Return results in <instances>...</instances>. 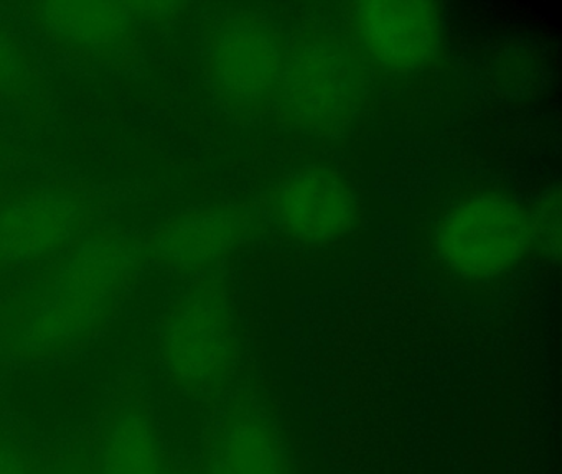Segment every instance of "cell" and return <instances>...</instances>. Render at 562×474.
<instances>
[{
	"label": "cell",
	"instance_id": "16",
	"mask_svg": "<svg viewBox=\"0 0 562 474\" xmlns=\"http://www.w3.org/2000/svg\"><path fill=\"white\" fill-rule=\"evenodd\" d=\"M162 474H169V473H166V471H164V473H162Z\"/></svg>",
	"mask_w": 562,
	"mask_h": 474
},
{
	"label": "cell",
	"instance_id": "7",
	"mask_svg": "<svg viewBox=\"0 0 562 474\" xmlns=\"http://www.w3.org/2000/svg\"><path fill=\"white\" fill-rule=\"evenodd\" d=\"M347 15L358 52L390 71H416L439 52L442 19L434 3L360 2Z\"/></svg>",
	"mask_w": 562,
	"mask_h": 474
},
{
	"label": "cell",
	"instance_id": "13",
	"mask_svg": "<svg viewBox=\"0 0 562 474\" xmlns=\"http://www.w3.org/2000/svg\"><path fill=\"white\" fill-rule=\"evenodd\" d=\"M559 193L549 194L546 203L542 204L541 219H539V227L544 233L546 240H548L549 249L559 252V236H561V217H559Z\"/></svg>",
	"mask_w": 562,
	"mask_h": 474
},
{
	"label": "cell",
	"instance_id": "10",
	"mask_svg": "<svg viewBox=\"0 0 562 474\" xmlns=\"http://www.w3.org/2000/svg\"><path fill=\"white\" fill-rule=\"evenodd\" d=\"M35 15L54 38L91 52L114 48L136 25L134 7L121 2L50 0L37 3Z\"/></svg>",
	"mask_w": 562,
	"mask_h": 474
},
{
	"label": "cell",
	"instance_id": "6",
	"mask_svg": "<svg viewBox=\"0 0 562 474\" xmlns=\"http://www.w3.org/2000/svg\"><path fill=\"white\" fill-rule=\"evenodd\" d=\"M268 213L285 236L305 244H327L353 229L360 201L344 174L307 165L289 171L274 184Z\"/></svg>",
	"mask_w": 562,
	"mask_h": 474
},
{
	"label": "cell",
	"instance_id": "15",
	"mask_svg": "<svg viewBox=\"0 0 562 474\" xmlns=\"http://www.w3.org/2000/svg\"><path fill=\"white\" fill-rule=\"evenodd\" d=\"M55 474H75V473H70V471H60V473H55Z\"/></svg>",
	"mask_w": 562,
	"mask_h": 474
},
{
	"label": "cell",
	"instance_id": "14",
	"mask_svg": "<svg viewBox=\"0 0 562 474\" xmlns=\"http://www.w3.org/2000/svg\"><path fill=\"white\" fill-rule=\"evenodd\" d=\"M0 474H31L21 453L4 441H0Z\"/></svg>",
	"mask_w": 562,
	"mask_h": 474
},
{
	"label": "cell",
	"instance_id": "8",
	"mask_svg": "<svg viewBox=\"0 0 562 474\" xmlns=\"http://www.w3.org/2000/svg\"><path fill=\"white\" fill-rule=\"evenodd\" d=\"M85 207L61 190L24 194L0 207V266H22L54 256L80 233Z\"/></svg>",
	"mask_w": 562,
	"mask_h": 474
},
{
	"label": "cell",
	"instance_id": "11",
	"mask_svg": "<svg viewBox=\"0 0 562 474\" xmlns=\"http://www.w3.org/2000/svg\"><path fill=\"white\" fill-rule=\"evenodd\" d=\"M209 474H288L278 437L258 408L229 411L216 437Z\"/></svg>",
	"mask_w": 562,
	"mask_h": 474
},
{
	"label": "cell",
	"instance_id": "2",
	"mask_svg": "<svg viewBox=\"0 0 562 474\" xmlns=\"http://www.w3.org/2000/svg\"><path fill=\"white\" fill-rule=\"evenodd\" d=\"M536 226L521 203L476 188L443 201L424 224V249L443 276L482 286L512 275L532 247Z\"/></svg>",
	"mask_w": 562,
	"mask_h": 474
},
{
	"label": "cell",
	"instance_id": "5",
	"mask_svg": "<svg viewBox=\"0 0 562 474\" xmlns=\"http://www.w3.org/2000/svg\"><path fill=\"white\" fill-rule=\"evenodd\" d=\"M284 55L278 30L265 16L226 13L210 35L206 71L226 105L252 111L278 92Z\"/></svg>",
	"mask_w": 562,
	"mask_h": 474
},
{
	"label": "cell",
	"instance_id": "12",
	"mask_svg": "<svg viewBox=\"0 0 562 474\" xmlns=\"http://www.w3.org/2000/svg\"><path fill=\"white\" fill-rule=\"evenodd\" d=\"M153 420L139 404L114 411L103 435L100 474H162Z\"/></svg>",
	"mask_w": 562,
	"mask_h": 474
},
{
	"label": "cell",
	"instance_id": "1",
	"mask_svg": "<svg viewBox=\"0 0 562 474\" xmlns=\"http://www.w3.org/2000/svg\"><path fill=\"white\" fill-rule=\"evenodd\" d=\"M137 260L139 247L127 237L103 234L78 244L25 300L12 348L27 358H52L90 339L120 302Z\"/></svg>",
	"mask_w": 562,
	"mask_h": 474
},
{
	"label": "cell",
	"instance_id": "4",
	"mask_svg": "<svg viewBox=\"0 0 562 474\" xmlns=\"http://www.w3.org/2000/svg\"><path fill=\"white\" fill-rule=\"evenodd\" d=\"M159 352L177 384L193 394L216 391L236 358L232 313L222 293L202 285L180 295L160 326Z\"/></svg>",
	"mask_w": 562,
	"mask_h": 474
},
{
	"label": "cell",
	"instance_id": "9",
	"mask_svg": "<svg viewBox=\"0 0 562 474\" xmlns=\"http://www.w3.org/2000/svg\"><path fill=\"white\" fill-rule=\"evenodd\" d=\"M246 234V217L235 207L189 211L154 233L147 252L182 272H199L225 260Z\"/></svg>",
	"mask_w": 562,
	"mask_h": 474
},
{
	"label": "cell",
	"instance_id": "3",
	"mask_svg": "<svg viewBox=\"0 0 562 474\" xmlns=\"http://www.w3.org/2000/svg\"><path fill=\"white\" fill-rule=\"evenodd\" d=\"M276 95L299 131L341 134L364 101V71L353 45L331 30L301 33L285 49Z\"/></svg>",
	"mask_w": 562,
	"mask_h": 474
}]
</instances>
